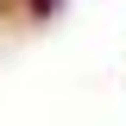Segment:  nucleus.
I'll return each instance as SVG.
<instances>
[{"label":"nucleus","instance_id":"f257e3e1","mask_svg":"<svg viewBox=\"0 0 126 126\" xmlns=\"http://www.w3.org/2000/svg\"><path fill=\"white\" fill-rule=\"evenodd\" d=\"M63 0H32V19H44V13H57Z\"/></svg>","mask_w":126,"mask_h":126}]
</instances>
